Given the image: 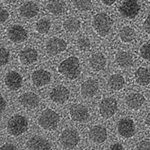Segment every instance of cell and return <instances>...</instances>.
Returning a JSON list of instances; mask_svg holds the SVG:
<instances>
[{
	"label": "cell",
	"instance_id": "cell-1",
	"mask_svg": "<svg viewBox=\"0 0 150 150\" xmlns=\"http://www.w3.org/2000/svg\"><path fill=\"white\" fill-rule=\"evenodd\" d=\"M58 70L62 75H64L65 78L69 79L74 80L77 79L81 73V68H80L79 59L75 56H71L64 59L59 64Z\"/></svg>",
	"mask_w": 150,
	"mask_h": 150
},
{
	"label": "cell",
	"instance_id": "cell-2",
	"mask_svg": "<svg viewBox=\"0 0 150 150\" xmlns=\"http://www.w3.org/2000/svg\"><path fill=\"white\" fill-rule=\"evenodd\" d=\"M113 25V20L106 13H97L93 18V27L97 34L106 36L110 32Z\"/></svg>",
	"mask_w": 150,
	"mask_h": 150
},
{
	"label": "cell",
	"instance_id": "cell-3",
	"mask_svg": "<svg viewBox=\"0 0 150 150\" xmlns=\"http://www.w3.org/2000/svg\"><path fill=\"white\" fill-rule=\"evenodd\" d=\"M28 129V121L23 115H16L11 117L8 122V130L10 134L14 136L21 135Z\"/></svg>",
	"mask_w": 150,
	"mask_h": 150
},
{
	"label": "cell",
	"instance_id": "cell-4",
	"mask_svg": "<svg viewBox=\"0 0 150 150\" xmlns=\"http://www.w3.org/2000/svg\"><path fill=\"white\" fill-rule=\"evenodd\" d=\"M59 122V116L53 110H45L38 119V124L40 127L46 130H54L57 128Z\"/></svg>",
	"mask_w": 150,
	"mask_h": 150
},
{
	"label": "cell",
	"instance_id": "cell-5",
	"mask_svg": "<svg viewBox=\"0 0 150 150\" xmlns=\"http://www.w3.org/2000/svg\"><path fill=\"white\" fill-rule=\"evenodd\" d=\"M141 9L140 4L137 1H123L119 7V12L125 18L133 19L139 14Z\"/></svg>",
	"mask_w": 150,
	"mask_h": 150
},
{
	"label": "cell",
	"instance_id": "cell-6",
	"mask_svg": "<svg viewBox=\"0 0 150 150\" xmlns=\"http://www.w3.org/2000/svg\"><path fill=\"white\" fill-rule=\"evenodd\" d=\"M80 137L78 131L74 129H66L60 136L62 145L67 149H73L79 143Z\"/></svg>",
	"mask_w": 150,
	"mask_h": 150
},
{
	"label": "cell",
	"instance_id": "cell-7",
	"mask_svg": "<svg viewBox=\"0 0 150 150\" xmlns=\"http://www.w3.org/2000/svg\"><path fill=\"white\" fill-rule=\"evenodd\" d=\"M117 108H118L117 102L115 98L106 97L102 100L99 105V112L102 117L107 119L115 115Z\"/></svg>",
	"mask_w": 150,
	"mask_h": 150
},
{
	"label": "cell",
	"instance_id": "cell-8",
	"mask_svg": "<svg viewBox=\"0 0 150 150\" xmlns=\"http://www.w3.org/2000/svg\"><path fill=\"white\" fill-rule=\"evenodd\" d=\"M67 48V43L60 38L52 37L48 40L46 44V52L49 55H56L64 51Z\"/></svg>",
	"mask_w": 150,
	"mask_h": 150
},
{
	"label": "cell",
	"instance_id": "cell-9",
	"mask_svg": "<svg viewBox=\"0 0 150 150\" xmlns=\"http://www.w3.org/2000/svg\"><path fill=\"white\" fill-rule=\"evenodd\" d=\"M117 129L121 136L130 138L135 133V125L133 120L129 118H123L119 121Z\"/></svg>",
	"mask_w": 150,
	"mask_h": 150
},
{
	"label": "cell",
	"instance_id": "cell-10",
	"mask_svg": "<svg viewBox=\"0 0 150 150\" xmlns=\"http://www.w3.org/2000/svg\"><path fill=\"white\" fill-rule=\"evenodd\" d=\"M69 95H70V93L69 89L64 86L59 85L51 90V92L50 93V97L54 102L58 103V104H63L69 100Z\"/></svg>",
	"mask_w": 150,
	"mask_h": 150
},
{
	"label": "cell",
	"instance_id": "cell-11",
	"mask_svg": "<svg viewBox=\"0 0 150 150\" xmlns=\"http://www.w3.org/2000/svg\"><path fill=\"white\" fill-rule=\"evenodd\" d=\"M70 116L73 120L78 122H83L87 120L89 117V112L88 108L82 104H75L71 106L69 109Z\"/></svg>",
	"mask_w": 150,
	"mask_h": 150
},
{
	"label": "cell",
	"instance_id": "cell-12",
	"mask_svg": "<svg viewBox=\"0 0 150 150\" xmlns=\"http://www.w3.org/2000/svg\"><path fill=\"white\" fill-rule=\"evenodd\" d=\"M28 150H50V144L49 141L41 136H33L27 141Z\"/></svg>",
	"mask_w": 150,
	"mask_h": 150
},
{
	"label": "cell",
	"instance_id": "cell-13",
	"mask_svg": "<svg viewBox=\"0 0 150 150\" xmlns=\"http://www.w3.org/2000/svg\"><path fill=\"white\" fill-rule=\"evenodd\" d=\"M8 38L15 43H20L24 40H27V32L20 25H13V27L9 28L8 31Z\"/></svg>",
	"mask_w": 150,
	"mask_h": 150
},
{
	"label": "cell",
	"instance_id": "cell-14",
	"mask_svg": "<svg viewBox=\"0 0 150 150\" xmlns=\"http://www.w3.org/2000/svg\"><path fill=\"white\" fill-rule=\"evenodd\" d=\"M51 80V74L48 71L39 69L35 70L31 74V81L36 87H43L48 84Z\"/></svg>",
	"mask_w": 150,
	"mask_h": 150
},
{
	"label": "cell",
	"instance_id": "cell-15",
	"mask_svg": "<svg viewBox=\"0 0 150 150\" xmlns=\"http://www.w3.org/2000/svg\"><path fill=\"white\" fill-rule=\"evenodd\" d=\"M5 84L10 90H18L22 85V77L16 71H10L5 77Z\"/></svg>",
	"mask_w": 150,
	"mask_h": 150
},
{
	"label": "cell",
	"instance_id": "cell-16",
	"mask_svg": "<svg viewBox=\"0 0 150 150\" xmlns=\"http://www.w3.org/2000/svg\"><path fill=\"white\" fill-rule=\"evenodd\" d=\"M89 138L94 143L102 144L106 141L107 138V131L105 127L102 125H95L89 131Z\"/></svg>",
	"mask_w": 150,
	"mask_h": 150
},
{
	"label": "cell",
	"instance_id": "cell-17",
	"mask_svg": "<svg viewBox=\"0 0 150 150\" xmlns=\"http://www.w3.org/2000/svg\"><path fill=\"white\" fill-rule=\"evenodd\" d=\"M19 102L22 106L27 108L33 109L36 106H38L40 103V99L35 93L29 92V93H23L22 96L19 97Z\"/></svg>",
	"mask_w": 150,
	"mask_h": 150
},
{
	"label": "cell",
	"instance_id": "cell-18",
	"mask_svg": "<svg viewBox=\"0 0 150 150\" xmlns=\"http://www.w3.org/2000/svg\"><path fill=\"white\" fill-rule=\"evenodd\" d=\"M99 84L97 80L88 79L81 85V93L84 97H93L97 93Z\"/></svg>",
	"mask_w": 150,
	"mask_h": 150
},
{
	"label": "cell",
	"instance_id": "cell-19",
	"mask_svg": "<svg viewBox=\"0 0 150 150\" xmlns=\"http://www.w3.org/2000/svg\"><path fill=\"white\" fill-rule=\"evenodd\" d=\"M144 102H145V98L140 93H130L125 97L126 105L133 110H138L141 108V106L144 104Z\"/></svg>",
	"mask_w": 150,
	"mask_h": 150
},
{
	"label": "cell",
	"instance_id": "cell-20",
	"mask_svg": "<svg viewBox=\"0 0 150 150\" xmlns=\"http://www.w3.org/2000/svg\"><path fill=\"white\" fill-rule=\"evenodd\" d=\"M19 12L21 16L25 18H31L35 17L38 12H39V8L38 5L34 2H26L20 7Z\"/></svg>",
	"mask_w": 150,
	"mask_h": 150
},
{
	"label": "cell",
	"instance_id": "cell-21",
	"mask_svg": "<svg viewBox=\"0 0 150 150\" xmlns=\"http://www.w3.org/2000/svg\"><path fill=\"white\" fill-rule=\"evenodd\" d=\"M19 58L23 64H31L37 60L38 53L35 49L27 48L21 51Z\"/></svg>",
	"mask_w": 150,
	"mask_h": 150
},
{
	"label": "cell",
	"instance_id": "cell-22",
	"mask_svg": "<svg viewBox=\"0 0 150 150\" xmlns=\"http://www.w3.org/2000/svg\"><path fill=\"white\" fill-rule=\"evenodd\" d=\"M89 64L93 69L96 71H101L106 66V58L102 53L93 54L89 59Z\"/></svg>",
	"mask_w": 150,
	"mask_h": 150
},
{
	"label": "cell",
	"instance_id": "cell-23",
	"mask_svg": "<svg viewBox=\"0 0 150 150\" xmlns=\"http://www.w3.org/2000/svg\"><path fill=\"white\" fill-rule=\"evenodd\" d=\"M115 61L120 67L123 69H128L133 65V57L129 52L120 51L115 55Z\"/></svg>",
	"mask_w": 150,
	"mask_h": 150
},
{
	"label": "cell",
	"instance_id": "cell-24",
	"mask_svg": "<svg viewBox=\"0 0 150 150\" xmlns=\"http://www.w3.org/2000/svg\"><path fill=\"white\" fill-rule=\"evenodd\" d=\"M135 81L138 84L142 86H146L150 83V69L140 67L134 74Z\"/></svg>",
	"mask_w": 150,
	"mask_h": 150
},
{
	"label": "cell",
	"instance_id": "cell-25",
	"mask_svg": "<svg viewBox=\"0 0 150 150\" xmlns=\"http://www.w3.org/2000/svg\"><path fill=\"white\" fill-rule=\"evenodd\" d=\"M47 10L54 15H59L65 11L66 5L64 1H50L47 4Z\"/></svg>",
	"mask_w": 150,
	"mask_h": 150
},
{
	"label": "cell",
	"instance_id": "cell-26",
	"mask_svg": "<svg viewBox=\"0 0 150 150\" xmlns=\"http://www.w3.org/2000/svg\"><path fill=\"white\" fill-rule=\"evenodd\" d=\"M107 84L110 89L119 91L125 85V79L120 74H112L109 78Z\"/></svg>",
	"mask_w": 150,
	"mask_h": 150
},
{
	"label": "cell",
	"instance_id": "cell-27",
	"mask_svg": "<svg viewBox=\"0 0 150 150\" xmlns=\"http://www.w3.org/2000/svg\"><path fill=\"white\" fill-rule=\"evenodd\" d=\"M63 27L64 30L68 32H77L80 29L81 23L79 20L75 18H69L63 23Z\"/></svg>",
	"mask_w": 150,
	"mask_h": 150
},
{
	"label": "cell",
	"instance_id": "cell-28",
	"mask_svg": "<svg viewBox=\"0 0 150 150\" xmlns=\"http://www.w3.org/2000/svg\"><path fill=\"white\" fill-rule=\"evenodd\" d=\"M120 39L123 42L128 43L135 38V31L130 27H124L120 31Z\"/></svg>",
	"mask_w": 150,
	"mask_h": 150
},
{
	"label": "cell",
	"instance_id": "cell-29",
	"mask_svg": "<svg viewBox=\"0 0 150 150\" xmlns=\"http://www.w3.org/2000/svg\"><path fill=\"white\" fill-rule=\"evenodd\" d=\"M50 22L47 19H40L36 23V31L40 34H46L50 29Z\"/></svg>",
	"mask_w": 150,
	"mask_h": 150
},
{
	"label": "cell",
	"instance_id": "cell-30",
	"mask_svg": "<svg viewBox=\"0 0 150 150\" xmlns=\"http://www.w3.org/2000/svg\"><path fill=\"white\" fill-rule=\"evenodd\" d=\"M75 8L79 11H89L93 8V3L89 0H78L74 1Z\"/></svg>",
	"mask_w": 150,
	"mask_h": 150
},
{
	"label": "cell",
	"instance_id": "cell-31",
	"mask_svg": "<svg viewBox=\"0 0 150 150\" xmlns=\"http://www.w3.org/2000/svg\"><path fill=\"white\" fill-rule=\"evenodd\" d=\"M77 46L82 51H88L91 49V42L86 37H80L77 41Z\"/></svg>",
	"mask_w": 150,
	"mask_h": 150
},
{
	"label": "cell",
	"instance_id": "cell-32",
	"mask_svg": "<svg viewBox=\"0 0 150 150\" xmlns=\"http://www.w3.org/2000/svg\"><path fill=\"white\" fill-rule=\"evenodd\" d=\"M9 57H10V54L8 50L6 48L1 47L0 48V66L7 64L8 62L9 61Z\"/></svg>",
	"mask_w": 150,
	"mask_h": 150
},
{
	"label": "cell",
	"instance_id": "cell-33",
	"mask_svg": "<svg viewBox=\"0 0 150 150\" xmlns=\"http://www.w3.org/2000/svg\"><path fill=\"white\" fill-rule=\"evenodd\" d=\"M140 55L143 59L150 61V43L143 45L140 48Z\"/></svg>",
	"mask_w": 150,
	"mask_h": 150
},
{
	"label": "cell",
	"instance_id": "cell-34",
	"mask_svg": "<svg viewBox=\"0 0 150 150\" xmlns=\"http://www.w3.org/2000/svg\"><path fill=\"white\" fill-rule=\"evenodd\" d=\"M137 150H150V140L145 139L139 142L136 146Z\"/></svg>",
	"mask_w": 150,
	"mask_h": 150
},
{
	"label": "cell",
	"instance_id": "cell-35",
	"mask_svg": "<svg viewBox=\"0 0 150 150\" xmlns=\"http://www.w3.org/2000/svg\"><path fill=\"white\" fill-rule=\"evenodd\" d=\"M9 18V13L5 9H0V23L6 22Z\"/></svg>",
	"mask_w": 150,
	"mask_h": 150
},
{
	"label": "cell",
	"instance_id": "cell-36",
	"mask_svg": "<svg viewBox=\"0 0 150 150\" xmlns=\"http://www.w3.org/2000/svg\"><path fill=\"white\" fill-rule=\"evenodd\" d=\"M0 150H18V149L11 144H5L0 147Z\"/></svg>",
	"mask_w": 150,
	"mask_h": 150
},
{
	"label": "cell",
	"instance_id": "cell-37",
	"mask_svg": "<svg viewBox=\"0 0 150 150\" xmlns=\"http://www.w3.org/2000/svg\"><path fill=\"white\" fill-rule=\"evenodd\" d=\"M144 27L146 32L150 33V14L148 16V18H146L145 21L144 22Z\"/></svg>",
	"mask_w": 150,
	"mask_h": 150
},
{
	"label": "cell",
	"instance_id": "cell-38",
	"mask_svg": "<svg viewBox=\"0 0 150 150\" xmlns=\"http://www.w3.org/2000/svg\"><path fill=\"white\" fill-rule=\"evenodd\" d=\"M5 108H6V101L3 97V96L0 94V114L3 113V111L5 110Z\"/></svg>",
	"mask_w": 150,
	"mask_h": 150
},
{
	"label": "cell",
	"instance_id": "cell-39",
	"mask_svg": "<svg viewBox=\"0 0 150 150\" xmlns=\"http://www.w3.org/2000/svg\"><path fill=\"white\" fill-rule=\"evenodd\" d=\"M109 150H124V147L121 144L119 143H115L110 146Z\"/></svg>",
	"mask_w": 150,
	"mask_h": 150
},
{
	"label": "cell",
	"instance_id": "cell-40",
	"mask_svg": "<svg viewBox=\"0 0 150 150\" xmlns=\"http://www.w3.org/2000/svg\"><path fill=\"white\" fill-rule=\"evenodd\" d=\"M102 3L103 4L106 5V6H110L113 4H115V0H111V1H108V0H102Z\"/></svg>",
	"mask_w": 150,
	"mask_h": 150
},
{
	"label": "cell",
	"instance_id": "cell-41",
	"mask_svg": "<svg viewBox=\"0 0 150 150\" xmlns=\"http://www.w3.org/2000/svg\"><path fill=\"white\" fill-rule=\"evenodd\" d=\"M145 123L147 124V125L149 126L150 128V113L149 115L146 116V119H145Z\"/></svg>",
	"mask_w": 150,
	"mask_h": 150
},
{
	"label": "cell",
	"instance_id": "cell-42",
	"mask_svg": "<svg viewBox=\"0 0 150 150\" xmlns=\"http://www.w3.org/2000/svg\"><path fill=\"white\" fill-rule=\"evenodd\" d=\"M87 150H94V149H87Z\"/></svg>",
	"mask_w": 150,
	"mask_h": 150
}]
</instances>
